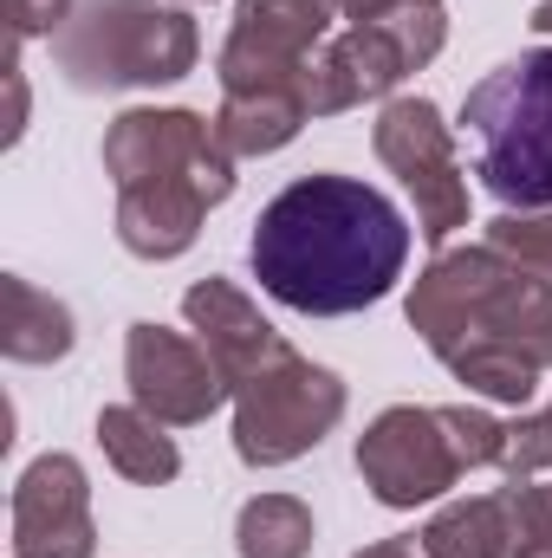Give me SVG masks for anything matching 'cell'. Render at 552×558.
I'll use <instances>...</instances> for the list:
<instances>
[{"label": "cell", "instance_id": "cell-22", "mask_svg": "<svg viewBox=\"0 0 552 558\" xmlns=\"http://www.w3.org/2000/svg\"><path fill=\"white\" fill-rule=\"evenodd\" d=\"M507 507H514V558H552V474L514 481Z\"/></svg>", "mask_w": 552, "mask_h": 558}, {"label": "cell", "instance_id": "cell-1", "mask_svg": "<svg viewBox=\"0 0 552 558\" xmlns=\"http://www.w3.org/2000/svg\"><path fill=\"white\" fill-rule=\"evenodd\" d=\"M248 260L286 312L345 318L391 299L410 267V221L358 175H299L261 208Z\"/></svg>", "mask_w": 552, "mask_h": 558}, {"label": "cell", "instance_id": "cell-18", "mask_svg": "<svg viewBox=\"0 0 552 558\" xmlns=\"http://www.w3.org/2000/svg\"><path fill=\"white\" fill-rule=\"evenodd\" d=\"M98 448H105V461H111L131 487H169V481L182 474L176 435H169L156 416H143L137 403L98 410Z\"/></svg>", "mask_w": 552, "mask_h": 558}, {"label": "cell", "instance_id": "cell-20", "mask_svg": "<svg viewBox=\"0 0 552 558\" xmlns=\"http://www.w3.org/2000/svg\"><path fill=\"white\" fill-rule=\"evenodd\" d=\"M488 247H501L507 260L533 267L540 279H552V208H507L488 221Z\"/></svg>", "mask_w": 552, "mask_h": 558}, {"label": "cell", "instance_id": "cell-3", "mask_svg": "<svg viewBox=\"0 0 552 558\" xmlns=\"http://www.w3.org/2000/svg\"><path fill=\"white\" fill-rule=\"evenodd\" d=\"M202 33L176 0H79L52 39L72 92H156L189 78Z\"/></svg>", "mask_w": 552, "mask_h": 558}, {"label": "cell", "instance_id": "cell-8", "mask_svg": "<svg viewBox=\"0 0 552 558\" xmlns=\"http://www.w3.org/2000/svg\"><path fill=\"white\" fill-rule=\"evenodd\" d=\"M358 474H364V487H371L377 507H391V513H416V507L442 500L468 468L455 461V441H448L442 410L391 403L384 416L358 435Z\"/></svg>", "mask_w": 552, "mask_h": 558}, {"label": "cell", "instance_id": "cell-12", "mask_svg": "<svg viewBox=\"0 0 552 558\" xmlns=\"http://www.w3.org/2000/svg\"><path fill=\"white\" fill-rule=\"evenodd\" d=\"M410 72L416 65H410L404 33H397L391 20H364V26L332 33V39L312 52L299 92H305L312 118H338V111H358V105H371V98H391Z\"/></svg>", "mask_w": 552, "mask_h": 558}, {"label": "cell", "instance_id": "cell-28", "mask_svg": "<svg viewBox=\"0 0 552 558\" xmlns=\"http://www.w3.org/2000/svg\"><path fill=\"white\" fill-rule=\"evenodd\" d=\"M404 7H442V0H404Z\"/></svg>", "mask_w": 552, "mask_h": 558}, {"label": "cell", "instance_id": "cell-11", "mask_svg": "<svg viewBox=\"0 0 552 558\" xmlns=\"http://www.w3.org/2000/svg\"><path fill=\"white\" fill-rule=\"evenodd\" d=\"M92 481L72 454H39L13 481V558H92Z\"/></svg>", "mask_w": 552, "mask_h": 558}, {"label": "cell", "instance_id": "cell-23", "mask_svg": "<svg viewBox=\"0 0 552 558\" xmlns=\"http://www.w3.org/2000/svg\"><path fill=\"white\" fill-rule=\"evenodd\" d=\"M501 474H507V487H514V481H540V474H552V403L547 410H533V416L507 422Z\"/></svg>", "mask_w": 552, "mask_h": 558}, {"label": "cell", "instance_id": "cell-19", "mask_svg": "<svg viewBox=\"0 0 552 558\" xmlns=\"http://www.w3.org/2000/svg\"><path fill=\"white\" fill-rule=\"evenodd\" d=\"M312 507L292 494H254L235 513V553L241 558H312Z\"/></svg>", "mask_w": 552, "mask_h": 558}, {"label": "cell", "instance_id": "cell-29", "mask_svg": "<svg viewBox=\"0 0 552 558\" xmlns=\"http://www.w3.org/2000/svg\"><path fill=\"white\" fill-rule=\"evenodd\" d=\"M176 7H202V0H176Z\"/></svg>", "mask_w": 552, "mask_h": 558}, {"label": "cell", "instance_id": "cell-15", "mask_svg": "<svg viewBox=\"0 0 552 558\" xmlns=\"http://www.w3.org/2000/svg\"><path fill=\"white\" fill-rule=\"evenodd\" d=\"M72 344H79V325H72L65 299L39 292L20 274L0 279V351L13 364H59V357H72Z\"/></svg>", "mask_w": 552, "mask_h": 558}, {"label": "cell", "instance_id": "cell-14", "mask_svg": "<svg viewBox=\"0 0 552 558\" xmlns=\"http://www.w3.org/2000/svg\"><path fill=\"white\" fill-rule=\"evenodd\" d=\"M215 195L189 175H163V182H131L118 189V247L137 260H182L208 221Z\"/></svg>", "mask_w": 552, "mask_h": 558}, {"label": "cell", "instance_id": "cell-2", "mask_svg": "<svg viewBox=\"0 0 552 558\" xmlns=\"http://www.w3.org/2000/svg\"><path fill=\"white\" fill-rule=\"evenodd\" d=\"M410 325L416 338L448 364L481 344H520L540 357L552 325V279L507 260L501 247H442L410 286ZM547 364V357H540Z\"/></svg>", "mask_w": 552, "mask_h": 558}, {"label": "cell", "instance_id": "cell-16", "mask_svg": "<svg viewBox=\"0 0 552 558\" xmlns=\"http://www.w3.org/2000/svg\"><path fill=\"white\" fill-rule=\"evenodd\" d=\"M312 124V105L299 85H248V92H221L215 111V137L235 156H274Z\"/></svg>", "mask_w": 552, "mask_h": 558}, {"label": "cell", "instance_id": "cell-17", "mask_svg": "<svg viewBox=\"0 0 552 558\" xmlns=\"http://www.w3.org/2000/svg\"><path fill=\"white\" fill-rule=\"evenodd\" d=\"M416 546H422V558H514V507H507V487L501 494L448 500L416 533Z\"/></svg>", "mask_w": 552, "mask_h": 558}, {"label": "cell", "instance_id": "cell-4", "mask_svg": "<svg viewBox=\"0 0 552 558\" xmlns=\"http://www.w3.org/2000/svg\"><path fill=\"white\" fill-rule=\"evenodd\" d=\"M475 175L507 208H552V46L494 65L461 98Z\"/></svg>", "mask_w": 552, "mask_h": 558}, {"label": "cell", "instance_id": "cell-6", "mask_svg": "<svg viewBox=\"0 0 552 558\" xmlns=\"http://www.w3.org/2000/svg\"><path fill=\"white\" fill-rule=\"evenodd\" d=\"M371 143L384 169L410 189L416 202V234L442 254L455 228H468V169L455 156V131L429 98H391L371 124Z\"/></svg>", "mask_w": 552, "mask_h": 558}, {"label": "cell", "instance_id": "cell-25", "mask_svg": "<svg viewBox=\"0 0 552 558\" xmlns=\"http://www.w3.org/2000/svg\"><path fill=\"white\" fill-rule=\"evenodd\" d=\"M26 131V72H20V46L7 39V143H20Z\"/></svg>", "mask_w": 552, "mask_h": 558}, {"label": "cell", "instance_id": "cell-26", "mask_svg": "<svg viewBox=\"0 0 552 558\" xmlns=\"http://www.w3.org/2000/svg\"><path fill=\"white\" fill-rule=\"evenodd\" d=\"M404 0H338V20H351V26H364V20H384V13H397Z\"/></svg>", "mask_w": 552, "mask_h": 558}, {"label": "cell", "instance_id": "cell-27", "mask_svg": "<svg viewBox=\"0 0 552 558\" xmlns=\"http://www.w3.org/2000/svg\"><path fill=\"white\" fill-rule=\"evenodd\" d=\"M527 26H533V33L552 46V0H540V7H533V20H527Z\"/></svg>", "mask_w": 552, "mask_h": 558}, {"label": "cell", "instance_id": "cell-24", "mask_svg": "<svg viewBox=\"0 0 552 558\" xmlns=\"http://www.w3.org/2000/svg\"><path fill=\"white\" fill-rule=\"evenodd\" d=\"M79 0H7V39L26 46V39H59V26L72 20Z\"/></svg>", "mask_w": 552, "mask_h": 558}, {"label": "cell", "instance_id": "cell-7", "mask_svg": "<svg viewBox=\"0 0 552 558\" xmlns=\"http://www.w3.org/2000/svg\"><path fill=\"white\" fill-rule=\"evenodd\" d=\"M235 149L215 137V118L182 111V105H137L105 131V175L111 189L131 182H163V175H189L215 195V208L235 195Z\"/></svg>", "mask_w": 552, "mask_h": 558}, {"label": "cell", "instance_id": "cell-9", "mask_svg": "<svg viewBox=\"0 0 552 558\" xmlns=\"http://www.w3.org/2000/svg\"><path fill=\"white\" fill-rule=\"evenodd\" d=\"M124 384H131V403L143 416H156L163 428H195L221 403H235L208 344L189 338V331H169L156 318H137L131 338H124Z\"/></svg>", "mask_w": 552, "mask_h": 558}, {"label": "cell", "instance_id": "cell-10", "mask_svg": "<svg viewBox=\"0 0 552 558\" xmlns=\"http://www.w3.org/2000/svg\"><path fill=\"white\" fill-rule=\"evenodd\" d=\"M332 20H338V0H241L215 59L221 92L299 85L312 52L332 39Z\"/></svg>", "mask_w": 552, "mask_h": 558}, {"label": "cell", "instance_id": "cell-13", "mask_svg": "<svg viewBox=\"0 0 552 558\" xmlns=\"http://www.w3.org/2000/svg\"><path fill=\"white\" fill-rule=\"evenodd\" d=\"M182 318H189V331L208 344V357L221 364L228 390L248 384L254 371H267L274 357L292 351L274 325H267V312H261L235 279H195V286L182 292Z\"/></svg>", "mask_w": 552, "mask_h": 558}, {"label": "cell", "instance_id": "cell-5", "mask_svg": "<svg viewBox=\"0 0 552 558\" xmlns=\"http://www.w3.org/2000/svg\"><path fill=\"white\" fill-rule=\"evenodd\" d=\"M345 422V384L338 371L286 351L248 384H235V454L248 468H286L312 454Z\"/></svg>", "mask_w": 552, "mask_h": 558}, {"label": "cell", "instance_id": "cell-21", "mask_svg": "<svg viewBox=\"0 0 552 558\" xmlns=\"http://www.w3.org/2000/svg\"><path fill=\"white\" fill-rule=\"evenodd\" d=\"M448 422V441H455V461L475 474V468H501V454H507V422L488 416V410H475V403H448L442 410Z\"/></svg>", "mask_w": 552, "mask_h": 558}]
</instances>
